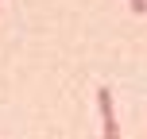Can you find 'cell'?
Returning a JSON list of instances; mask_svg holds the SVG:
<instances>
[{"mask_svg": "<svg viewBox=\"0 0 147 139\" xmlns=\"http://www.w3.org/2000/svg\"><path fill=\"white\" fill-rule=\"evenodd\" d=\"M97 112H101L105 139H120V124H116V108H112V89H109V85L97 89Z\"/></svg>", "mask_w": 147, "mask_h": 139, "instance_id": "cell-1", "label": "cell"}, {"mask_svg": "<svg viewBox=\"0 0 147 139\" xmlns=\"http://www.w3.org/2000/svg\"><path fill=\"white\" fill-rule=\"evenodd\" d=\"M128 8H132V15H147V0H128Z\"/></svg>", "mask_w": 147, "mask_h": 139, "instance_id": "cell-2", "label": "cell"}]
</instances>
